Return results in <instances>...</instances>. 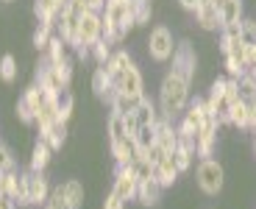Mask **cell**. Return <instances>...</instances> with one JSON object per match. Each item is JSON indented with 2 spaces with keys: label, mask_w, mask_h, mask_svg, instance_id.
<instances>
[{
  "label": "cell",
  "mask_w": 256,
  "mask_h": 209,
  "mask_svg": "<svg viewBox=\"0 0 256 209\" xmlns=\"http://www.w3.org/2000/svg\"><path fill=\"white\" fill-rule=\"evenodd\" d=\"M109 145H112V156H114L117 167H120V165H131V162L142 153L140 148L134 145V139H131V137L114 139V142H109Z\"/></svg>",
  "instance_id": "30bf717a"
},
{
  "label": "cell",
  "mask_w": 256,
  "mask_h": 209,
  "mask_svg": "<svg viewBox=\"0 0 256 209\" xmlns=\"http://www.w3.org/2000/svg\"><path fill=\"white\" fill-rule=\"evenodd\" d=\"M109 142H114V139H122V137H128L126 134V123H122V114H112L109 117Z\"/></svg>",
  "instance_id": "d6a6232c"
},
{
  "label": "cell",
  "mask_w": 256,
  "mask_h": 209,
  "mask_svg": "<svg viewBox=\"0 0 256 209\" xmlns=\"http://www.w3.org/2000/svg\"><path fill=\"white\" fill-rule=\"evenodd\" d=\"M14 167V153L0 142V170H12Z\"/></svg>",
  "instance_id": "8d00e7d4"
},
{
  "label": "cell",
  "mask_w": 256,
  "mask_h": 209,
  "mask_svg": "<svg viewBox=\"0 0 256 209\" xmlns=\"http://www.w3.org/2000/svg\"><path fill=\"white\" fill-rule=\"evenodd\" d=\"M39 137H42V139H48V145H50L53 151H58V148L64 145V139H67V123L56 120L53 126L42 128V131H39Z\"/></svg>",
  "instance_id": "ac0fdd59"
},
{
  "label": "cell",
  "mask_w": 256,
  "mask_h": 209,
  "mask_svg": "<svg viewBox=\"0 0 256 209\" xmlns=\"http://www.w3.org/2000/svg\"><path fill=\"white\" fill-rule=\"evenodd\" d=\"M136 190H140V178H136L134 167L131 165H120L114 173V184H112V192L122 198V201H134Z\"/></svg>",
  "instance_id": "ba28073f"
},
{
  "label": "cell",
  "mask_w": 256,
  "mask_h": 209,
  "mask_svg": "<svg viewBox=\"0 0 256 209\" xmlns=\"http://www.w3.org/2000/svg\"><path fill=\"white\" fill-rule=\"evenodd\" d=\"M14 176L17 170H0V195H12V187H14Z\"/></svg>",
  "instance_id": "d590c367"
},
{
  "label": "cell",
  "mask_w": 256,
  "mask_h": 209,
  "mask_svg": "<svg viewBox=\"0 0 256 209\" xmlns=\"http://www.w3.org/2000/svg\"><path fill=\"white\" fill-rule=\"evenodd\" d=\"M8 198H12L17 206H31V201H28V170L14 176V187H12V195Z\"/></svg>",
  "instance_id": "44dd1931"
},
{
  "label": "cell",
  "mask_w": 256,
  "mask_h": 209,
  "mask_svg": "<svg viewBox=\"0 0 256 209\" xmlns=\"http://www.w3.org/2000/svg\"><path fill=\"white\" fill-rule=\"evenodd\" d=\"M162 192H164V187H162L156 178H148V181H140L136 201H140L142 206H159V203H162Z\"/></svg>",
  "instance_id": "8fae6325"
},
{
  "label": "cell",
  "mask_w": 256,
  "mask_h": 209,
  "mask_svg": "<svg viewBox=\"0 0 256 209\" xmlns=\"http://www.w3.org/2000/svg\"><path fill=\"white\" fill-rule=\"evenodd\" d=\"M195 181H198L200 192H206V195H218L220 190H223L226 184V170L223 165H220L218 159H200L198 162V170H195Z\"/></svg>",
  "instance_id": "7a4b0ae2"
},
{
  "label": "cell",
  "mask_w": 256,
  "mask_h": 209,
  "mask_svg": "<svg viewBox=\"0 0 256 209\" xmlns=\"http://www.w3.org/2000/svg\"><path fill=\"white\" fill-rule=\"evenodd\" d=\"M42 209H50V206H48V203H45V206H42Z\"/></svg>",
  "instance_id": "f6af8a7d"
},
{
  "label": "cell",
  "mask_w": 256,
  "mask_h": 209,
  "mask_svg": "<svg viewBox=\"0 0 256 209\" xmlns=\"http://www.w3.org/2000/svg\"><path fill=\"white\" fill-rule=\"evenodd\" d=\"M72 109H76V98H72L70 89H64L62 95H58V120H62V123H70Z\"/></svg>",
  "instance_id": "83f0119b"
},
{
  "label": "cell",
  "mask_w": 256,
  "mask_h": 209,
  "mask_svg": "<svg viewBox=\"0 0 256 209\" xmlns=\"http://www.w3.org/2000/svg\"><path fill=\"white\" fill-rule=\"evenodd\" d=\"M240 42L245 45V48H254L256 45V23L254 20H240Z\"/></svg>",
  "instance_id": "f546056e"
},
{
  "label": "cell",
  "mask_w": 256,
  "mask_h": 209,
  "mask_svg": "<svg viewBox=\"0 0 256 209\" xmlns=\"http://www.w3.org/2000/svg\"><path fill=\"white\" fill-rule=\"evenodd\" d=\"M173 51H176V39H173V31L167 26H156L150 28L148 34V56L154 59V62L164 64L173 59Z\"/></svg>",
  "instance_id": "277c9868"
},
{
  "label": "cell",
  "mask_w": 256,
  "mask_h": 209,
  "mask_svg": "<svg viewBox=\"0 0 256 209\" xmlns=\"http://www.w3.org/2000/svg\"><path fill=\"white\" fill-rule=\"evenodd\" d=\"M53 28L56 26H50V23H39L36 26V31H34V48H36V51L45 53V48L50 45V39H53Z\"/></svg>",
  "instance_id": "4316f807"
},
{
  "label": "cell",
  "mask_w": 256,
  "mask_h": 209,
  "mask_svg": "<svg viewBox=\"0 0 256 209\" xmlns=\"http://www.w3.org/2000/svg\"><path fill=\"white\" fill-rule=\"evenodd\" d=\"M112 89H114V92H122V95L142 98V95H145V81H142L140 67H136V64H131L128 70H122L120 76L112 81Z\"/></svg>",
  "instance_id": "52a82bcc"
},
{
  "label": "cell",
  "mask_w": 256,
  "mask_h": 209,
  "mask_svg": "<svg viewBox=\"0 0 256 209\" xmlns=\"http://www.w3.org/2000/svg\"><path fill=\"white\" fill-rule=\"evenodd\" d=\"M90 51H92V56H95V62H98V64H106V62H109V56L114 53V51L109 48V42H106V39H98V42L92 45Z\"/></svg>",
  "instance_id": "836d02e7"
},
{
  "label": "cell",
  "mask_w": 256,
  "mask_h": 209,
  "mask_svg": "<svg viewBox=\"0 0 256 209\" xmlns=\"http://www.w3.org/2000/svg\"><path fill=\"white\" fill-rule=\"evenodd\" d=\"M98 39H103V17L100 12H86L78 23V42H76L78 56H86Z\"/></svg>",
  "instance_id": "3957f363"
},
{
  "label": "cell",
  "mask_w": 256,
  "mask_h": 209,
  "mask_svg": "<svg viewBox=\"0 0 256 209\" xmlns=\"http://www.w3.org/2000/svg\"><path fill=\"white\" fill-rule=\"evenodd\" d=\"M195 20H198V26L204 28V31H218L220 28V14L209 0H204V3L195 9Z\"/></svg>",
  "instance_id": "4fadbf2b"
},
{
  "label": "cell",
  "mask_w": 256,
  "mask_h": 209,
  "mask_svg": "<svg viewBox=\"0 0 256 209\" xmlns=\"http://www.w3.org/2000/svg\"><path fill=\"white\" fill-rule=\"evenodd\" d=\"M0 3H14V0H0Z\"/></svg>",
  "instance_id": "7bdbcfd3"
},
{
  "label": "cell",
  "mask_w": 256,
  "mask_h": 209,
  "mask_svg": "<svg viewBox=\"0 0 256 209\" xmlns=\"http://www.w3.org/2000/svg\"><path fill=\"white\" fill-rule=\"evenodd\" d=\"M228 123L234 128H250V106L245 101H234L231 106V114H228Z\"/></svg>",
  "instance_id": "7402d4cb"
},
{
  "label": "cell",
  "mask_w": 256,
  "mask_h": 209,
  "mask_svg": "<svg viewBox=\"0 0 256 209\" xmlns=\"http://www.w3.org/2000/svg\"><path fill=\"white\" fill-rule=\"evenodd\" d=\"M62 187H64V195H67L70 206H72V209H81L84 201H86V190H84V184L78 181V178H67Z\"/></svg>",
  "instance_id": "d6986e66"
},
{
  "label": "cell",
  "mask_w": 256,
  "mask_h": 209,
  "mask_svg": "<svg viewBox=\"0 0 256 209\" xmlns=\"http://www.w3.org/2000/svg\"><path fill=\"white\" fill-rule=\"evenodd\" d=\"M48 206H50V209H72L70 201H67V195H64L62 184H56V187L50 190V195H48Z\"/></svg>",
  "instance_id": "1f68e13d"
},
{
  "label": "cell",
  "mask_w": 256,
  "mask_h": 209,
  "mask_svg": "<svg viewBox=\"0 0 256 209\" xmlns=\"http://www.w3.org/2000/svg\"><path fill=\"white\" fill-rule=\"evenodd\" d=\"M254 153H256V137H254Z\"/></svg>",
  "instance_id": "ee69618b"
},
{
  "label": "cell",
  "mask_w": 256,
  "mask_h": 209,
  "mask_svg": "<svg viewBox=\"0 0 256 209\" xmlns=\"http://www.w3.org/2000/svg\"><path fill=\"white\" fill-rule=\"evenodd\" d=\"M45 59H48L50 64H56V62H62V59H67V42H64L62 37H53L50 45L45 48Z\"/></svg>",
  "instance_id": "d4e9b609"
},
{
  "label": "cell",
  "mask_w": 256,
  "mask_h": 209,
  "mask_svg": "<svg viewBox=\"0 0 256 209\" xmlns=\"http://www.w3.org/2000/svg\"><path fill=\"white\" fill-rule=\"evenodd\" d=\"M178 176H181V173H178V167H176L173 156L167 153V156L162 159L159 165H156V181H159L162 187H173L176 178H178Z\"/></svg>",
  "instance_id": "9a60e30c"
},
{
  "label": "cell",
  "mask_w": 256,
  "mask_h": 209,
  "mask_svg": "<svg viewBox=\"0 0 256 209\" xmlns=\"http://www.w3.org/2000/svg\"><path fill=\"white\" fill-rule=\"evenodd\" d=\"M190 84L192 81L176 76V73H167L164 76V81L159 87V112L164 114L167 120L178 117L186 109V103H190Z\"/></svg>",
  "instance_id": "6da1fadb"
},
{
  "label": "cell",
  "mask_w": 256,
  "mask_h": 209,
  "mask_svg": "<svg viewBox=\"0 0 256 209\" xmlns=\"http://www.w3.org/2000/svg\"><path fill=\"white\" fill-rule=\"evenodd\" d=\"M50 156H53V148L48 145V139L39 137V139H36V145H34V151H31V165H28V170L45 173V167L50 165Z\"/></svg>",
  "instance_id": "7c38bea8"
},
{
  "label": "cell",
  "mask_w": 256,
  "mask_h": 209,
  "mask_svg": "<svg viewBox=\"0 0 256 209\" xmlns=\"http://www.w3.org/2000/svg\"><path fill=\"white\" fill-rule=\"evenodd\" d=\"M178 3H181V6L186 9V12H195V9L200 6V0H178Z\"/></svg>",
  "instance_id": "60d3db41"
},
{
  "label": "cell",
  "mask_w": 256,
  "mask_h": 209,
  "mask_svg": "<svg viewBox=\"0 0 256 209\" xmlns=\"http://www.w3.org/2000/svg\"><path fill=\"white\" fill-rule=\"evenodd\" d=\"M122 123H126V134H128V137H134V134H136V128H140V120H136V112L122 114Z\"/></svg>",
  "instance_id": "f35d334b"
},
{
  "label": "cell",
  "mask_w": 256,
  "mask_h": 209,
  "mask_svg": "<svg viewBox=\"0 0 256 209\" xmlns=\"http://www.w3.org/2000/svg\"><path fill=\"white\" fill-rule=\"evenodd\" d=\"M0 209H17V203H14L8 195H0Z\"/></svg>",
  "instance_id": "b9f144b4"
},
{
  "label": "cell",
  "mask_w": 256,
  "mask_h": 209,
  "mask_svg": "<svg viewBox=\"0 0 256 209\" xmlns=\"http://www.w3.org/2000/svg\"><path fill=\"white\" fill-rule=\"evenodd\" d=\"M150 14H154L150 0H134V26H145Z\"/></svg>",
  "instance_id": "4dcf8cb0"
},
{
  "label": "cell",
  "mask_w": 256,
  "mask_h": 209,
  "mask_svg": "<svg viewBox=\"0 0 256 209\" xmlns=\"http://www.w3.org/2000/svg\"><path fill=\"white\" fill-rule=\"evenodd\" d=\"M86 6H90V12H103L106 9V0H86Z\"/></svg>",
  "instance_id": "ab89813d"
},
{
  "label": "cell",
  "mask_w": 256,
  "mask_h": 209,
  "mask_svg": "<svg viewBox=\"0 0 256 209\" xmlns=\"http://www.w3.org/2000/svg\"><path fill=\"white\" fill-rule=\"evenodd\" d=\"M92 89H95V95L98 98H112V78H109V73L103 67H98L95 73H92Z\"/></svg>",
  "instance_id": "603a6c76"
},
{
  "label": "cell",
  "mask_w": 256,
  "mask_h": 209,
  "mask_svg": "<svg viewBox=\"0 0 256 209\" xmlns=\"http://www.w3.org/2000/svg\"><path fill=\"white\" fill-rule=\"evenodd\" d=\"M237 92H240V101L254 106L256 103V76L254 73H242V76L237 78Z\"/></svg>",
  "instance_id": "ffe728a7"
},
{
  "label": "cell",
  "mask_w": 256,
  "mask_h": 209,
  "mask_svg": "<svg viewBox=\"0 0 256 209\" xmlns=\"http://www.w3.org/2000/svg\"><path fill=\"white\" fill-rule=\"evenodd\" d=\"M126 203L128 201H122L117 192H109V195L103 198V209H126Z\"/></svg>",
  "instance_id": "74e56055"
},
{
  "label": "cell",
  "mask_w": 256,
  "mask_h": 209,
  "mask_svg": "<svg viewBox=\"0 0 256 209\" xmlns=\"http://www.w3.org/2000/svg\"><path fill=\"white\" fill-rule=\"evenodd\" d=\"M53 67H56L58 78L64 81V87H70V81H72V62L70 59H62V62H56Z\"/></svg>",
  "instance_id": "e575fe53"
},
{
  "label": "cell",
  "mask_w": 256,
  "mask_h": 209,
  "mask_svg": "<svg viewBox=\"0 0 256 209\" xmlns=\"http://www.w3.org/2000/svg\"><path fill=\"white\" fill-rule=\"evenodd\" d=\"M195 70H198V53H195V48L190 42H178L173 51V67H170V73L192 81L195 78Z\"/></svg>",
  "instance_id": "5b68a950"
},
{
  "label": "cell",
  "mask_w": 256,
  "mask_h": 209,
  "mask_svg": "<svg viewBox=\"0 0 256 209\" xmlns=\"http://www.w3.org/2000/svg\"><path fill=\"white\" fill-rule=\"evenodd\" d=\"M218 14H220V28L240 26V20H242V0H226Z\"/></svg>",
  "instance_id": "2e32d148"
},
{
  "label": "cell",
  "mask_w": 256,
  "mask_h": 209,
  "mask_svg": "<svg viewBox=\"0 0 256 209\" xmlns=\"http://www.w3.org/2000/svg\"><path fill=\"white\" fill-rule=\"evenodd\" d=\"M17 73H20V67H17V56L6 53V56L0 59V78H3L6 84H14V81H17Z\"/></svg>",
  "instance_id": "484cf974"
},
{
  "label": "cell",
  "mask_w": 256,
  "mask_h": 209,
  "mask_svg": "<svg viewBox=\"0 0 256 209\" xmlns=\"http://www.w3.org/2000/svg\"><path fill=\"white\" fill-rule=\"evenodd\" d=\"M131 64H134V59H131V53H128V51H114V53L109 56V62L100 64V67L106 70V73H109V78L114 81V78L120 76L122 70H128Z\"/></svg>",
  "instance_id": "5bb4252c"
},
{
  "label": "cell",
  "mask_w": 256,
  "mask_h": 209,
  "mask_svg": "<svg viewBox=\"0 0 256 209\" xmlns=\"http://www.w3.org/2000/svg\"><path fill=\"white\" fill-rule=\"evenodd\" d=\"M131 139H134V145L140 148L142 153H145L148 148L156 142V128H154V126H140V128H136V134H134Z\"/></svg>",
  "instance_id": "cb8c5ba5"
},
{
  "label": "cell",
  "mask_w": 256,
  "mask_h": 209,
  "mask_svg": "<svg viewBox=\"0 0 256 209\" xmlns=\"http://www.w3.org/2000/svg\"><path fill=\"white\" fill-rule=\"evenodd\" d=\"M50 190L53 187L48 184V178L42 176V173L28 170V201H31V206H45Z\"/></svg>",
  "instance_id": "9c48e42d"
},
{
  "label": "cell",
  "mask_w": 256,
  "mask_h": 209,
  "mask_svg": "<svg viewBox=\"0 0 256 209\" xmlns=\"http://www.w3.org/2000/svg\"><path fill=\"white\" fill-rule=\"evenodd\" d=\"M131 167H134V173H136V178H140V181H148V178H156V167H154V165H150V162L145 159V153H140V156H136L134 162H131Z\"/></svg>",
  "instance_id": "f1b7e54d"
},
{
  "label": "cell",
  "mask_w": 256,
  "mask_h": 209,
  "mask_svg": "<svg viewBox=\"0 0 256 209\" xmlns=\"http://www.w3.org/2000/svg\"><path fill=\"white\" fill-rule=\"evenodd\" d=\"M145 98V95H142ZM142 98H134V95H122V92H112L109 103H112V114H131L136 112Z\"/></svg>",
  "instance_id": "e0dca14e"
},
{
  "label": "cell",
  "mask_w": 256,
  "mask_h": 209,
  "mask_svg": "<svg viewBox=\"0 0 256 209\" xmlns=\"http://www.w3.org/2000/svg\"><path fill=\"white\" fill-rule=\"evenodd\" d=\"M45 98H48V92L39 84H31V87L20 95V101H17V117L22 123H34L36 120V112H39V106L45 103Z\"/></svg>",
  "instance_id": "8992f818"
}]
</instances>
